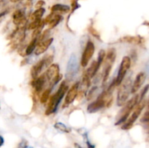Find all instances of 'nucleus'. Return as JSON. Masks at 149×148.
<instances>
[{
    "label": "nucleus",
    "instance_id": "1",
    "mask_svg": "<svg viewBox=\"0 0 149 148\" xmlns=\"http://www.w3.org/2000/svg\"><path fill=\"white\" fill-rule=\"evenodd\" d=\"M68 86L66 84V81H63L59 86L58 91L49 98V102H48L47 107L46 110H45V115H49L55 113L58 109V105L61 103V100H63L64 96L68 92Z\"/></svg>",
    "mask_w": 149,
    "mask_h": 148
},
{
    "label": "nucleus",
    "instance_id": "2",
    "mask_svg": "<svg viewBox=\"0 0 149 148\" xmlns=\"http://www.w3.org/2000/svg\"><path fill=\"white\" fill-rule=\"evenodd\" d=\"M132 86V80L130 76L127 77L126 79H124L118 90L117 98H116V103L118 106L122 107L126 104L130 94H131Z\"/></svg>",
    "mask_w": 149,
    "mask_h": 148
},
{
    "label": "nucleus",
    "instance_id": "3",
    "mask_svg": "<svg viewBox=\"0 0 149 148\" xmlns=\"http://www.w3.org/2000/svg\"><path fill=\"white\" fill-rule=\"evenodd\" d=\"M140 102V94H138L132 97V99L129 100L126 104H125V107L122 109L121 113H119V117L118 118L117 121L116 122L115 125L118 126V125H121L122 123H125L127 121L130 117V115L134 110L135 106Z\"/></svg>",
    "mask_w": 149,
    "mask_h": 148
},
{
    "label": "nucleus",
    "instance_id": "4",
    "mask_svg": "<svg viewBox=\"0 0 149 148\" xmlns=\"http://www.w3.org/2000/svg\"><path fill=\"white\" fill-rule=\"evenodd\" d=\"M146 106V102L144 100H142L141 102H140L134 108V110H132V114L130 116L129 118L127 120V121L124 123L122 126V129L123 130H129L132 127L133 124L135 123V122L136 121L137 119L138 118V117L140 116V115L142 113L143 110L145 107Z\"/></svg>",
    "mask_w": 149,
    "mask_h": 148
},
{
    "label": "nucleus",
    "instance_id": "5",
    "mask_svg": "<svg viewBox=\"0 0 149 148\" xmlns=\"http://www.w3.org/2000/svg\"><path fill=\"white\" fill-rule=\"evenodd\" d=\"M79 71V64L75 54H72L70 56L65 72V80L71 81L74 79Z\"/></svg>",
    "mask_w": 149,
    "mask_h": 148
},
{
    "label": "nucleus",
    "instance_id": "6",
    "mask_svg": "<svg viewBox=\"0 0 149 148\" xmlns=\"http://www.w3.org/2000/svg\"><path fill=\"white\" fill-rule=\"evenodd\" d=\"M131 66V59L130 57L125 56L122 58V60L121 62L120 66H119V71H118L117 76L116 77V86H120L122 81H124L127 72L130 69Z\"/></svg>",
    "mask_w": 149,
    "mask_h": 148
},
{
    "label": "nucleus",
    "instance_id": "7",
    "mask_svg": "<svg viewBox=\"0 0 149 148\" xmlns=\"http://www.w3.org/2000/svg\"><path fill=\"white\" fill-rule=\"evenodd\" d=\"M95 44L92 41L89 40L87 41V44H86L84 50L83 52L82 55H81V65L82 67H86L88 65L89 62L93 57V55L95 53Z\"/></svg>",
    "mask_w": 149,
    "mask_h": 148
},
{
    "label": "nucleus",
    "instance_id": "8",
    "mask_svg": "<svg viewBox=\"0 0 149 148\" xmlns=\"http://www.w3.org/2000/svg\"><path fill=\"white\" fill-rule=\"evenodd\" d=\"M47 81L48 80L47 78L46 75H45V73H43L40 76L37 77L35 79H33L31 82V85L33 88L34 89L35 91L37 94H40L41 92L45 91L44 89H45V87Z\"/></svg>",
    "mask_w": 149,
    "mask_h": 148
},
{
    "label": "nucleus",
    "instance_id": "9",
    "mask_svg": "<svg viewBox=\"0 0 149 148\" xmlns=\"http://www.w3.org/2000/svg\"><path fill=\"white\" fill-rule=\"evenodd\" d=\"M79 86V82H77L68 89V92L65 94V106L71 104L75 100L78 96Z\"/></svg>",
    "mask_w": 149,
    "mask_h": 148
},
{
    "label": "nucleus",
    "instance_id": "10",
    "mask_svg": "<svg viewBox=\"0 0 149 148\" xmlns=\"http://www.w3.org/2000/svg\"><path fill=\"white\" fill-rule=\"evenodd\" d=\"M90 77L89 75H87V74L84 73V75H83L82 80H81V82H79V92H78V96L79 97V98H82L83 97H84L85 95H87V90H88L89 87L90 86V84H91V81H90ZM77 96V97H78Z\"/></svg>",
    "mask_w": 149,
    "mask_h": 148
},
{
    "label": "nucleus",
    "instance_id": "11",
    "mask_svg": "<svg viewBox=\"0 0 149 148\" xmlns=\"http://www.w3.org/2000/svg\"><path fill=\"white\" fill-rule=\"evenodd\" d=\"M46 75L47 78L49 83L52 82L57 76L60 74V68L58 64L53 63L49 65L47 69L46 72L45 73Z\"/></svg>",
    "mask_w": 149,
    "mask_h": 148
},
{
    "label": "nucleus",
    "instance_id": "12",
    "mask_svg": "<svg viewBox=\"0 0 149 148\" xmlns=\"http://www.w3.org/2000/svg\"><path fill=\"white\" fill-rule=\"evenodd\" d=\"M146 78V75L143 72L139 73L136 75V77L135 78V81H134V83L132 84V91H131L132 94H135L141 89V86L145 82Z\"/></svg>",
    "mask_w": 149,
    "mask_h": 148
},
{
    "label": "nucleus",
    "instance_id": "13",
    "mask_svg": "<svg viewBox=\"0 0 149 148\" xmlns=\"http://www.w3.org/2000/svg\"><path fill=\"white\" fill-rule=\"evenodd\" d=\"M52 42H53V38H49L46 40L42 41L38 43L37 46H36V49L34 51L35 55H40L42 54L45 53L47 50L48 48L50 46V45L52 44Z\"/></svg>",
    "mask_w": 149,
    "mask_h": 148
},
{
    "label": "nucleus",
    "instance_id": "14",
    "mask_svg": "<svg viewBox=\"0 0 149 148\" xmlns=\"http://www.w3.org/2000/svg\"><path fill=\"white\" fill-rule=\"evenodd\" d=\"M45 68V61H44L43 59H40L36 64H34L32 66L31 69V77L33 78V79H35L37 77H39V75Z\"/></svg>",
    "mask_w": 149,
    "mask_h": 148
},
{
    "label": "nucleus",
    "instance_id": "15",
    "mask_svg": "<svg viewBox=\"0 0 149 148\" xmlns=\"http://www.w3.org/2000/svg\"><path fill=\"white\" fill-rule=\"evenodd\" d=\"M13 20L14 24L16 26H20L26 22L24 12L22 10H17L13 14Z\"/></svg>",
    "mask_w": 149,
    "mask_h": 148
},
{
    "label": "nucleus",
    "instance_id": "16",
    "mask_svg": "<svg viewBox=\"0 0 149 148\" xmlns=\"http://www.w3.org/2000/svg\"><path fill=\"white\" fill-rule=\"evenodd\" d=\"M116 58V50L114 48H111L109 49L106 54V59L104 60V64L113 65Z\"/></svg>",
    "mask_w": 149,
    "mask_h": 148
},
{
    "label": "nucleus",
    "instance_id": "17",
    "mask_svg": "<svg viewBox=\"0 0 149 148\" xmlns=\"http://www.w3.org/2000/svg\"><path fill=\"white\" fill-rule=\"evenodd\" d=\"M100 66H99L97 61H93V63H92L91 65L90 66V68L87 70L85 73L87 74V75H89V76L90 77V78H93V77H95V75L97 74V71L100 69Z\"/></svg>",
    "mask_w": 149,
    "mask_h": 148
},
{
    "label": "nucleus",
    "instance_id": "18",
    "mask_svg": "<svg viewBox=\"0 0 149 148\" xmlns=\"http://www.w3.org/2000/svg\"><path fill=\"white\" fill-rule=\"evenodd\" d=\"M52 12H61V13H68L70 11V7L65 4H55L51 8Z\"/></svg>",
    "mask_w": 149,
    "mask_h": 148
},
{
    "label": "nucleus",
    "instance_id": "19",
    "mask_svg": "<svg viewBox=\"0 0 149 148\" xmlns=\"http://www.w3.org/2000/svg\"><path fill=\"white\" fill-rule=\"evenodd\" d=\"M120 41L122 42L129 44H141L142 39L140 36H126L121 38Z\"/></svg>",
    "mask_w": 149,
    "mask_h": 148
},
{
    "label": "nucleus",
    "instance_id": "20",
    "mask_svg": "<svg viewBox=\"0 0 149 148\" xmlns=\"http://www.w3.org/2000/svg\"><path fill=\"white\" fill-rule=\"evenodd\" d=\"M38 45V38L36 39H32L30 43L28 44L27 47L26 49V55H30L33 53L36 49V46Z\"/></svg>",
    "mask_w": 149,
    "mask_h": 148
},
{
    "label": "nucleus",
    "instance_id": "21",
    "mask_svg": "<svg viewBox=\"0 0 149 148\" xmlns=\"http://www.w3.org/2000/svg\"><path fill=\"white\" fill-rule=\"evenodd\" d=\"M45 12V10L44 8H39L36 9L31 15L30 19L31 21H34V20H42V16L44 15Z\"/></svg>",
    "mask_w": 149,
    "mask_h": 148
},
{
    "label": "nucleus",
    "instance_id": "22",
    "mask_svg": "<svg viewBox=\"0 0 149 148\" xmlns=\"http://www.w3.org/2000/svg\"><path fill=\"white\" fill-rule=\"evenodd\" d=\"M63 20V17L61 15H56L54 12L53 17H52V20L49 22V23L48 24V27L49 29H52L55 27L56 26H58L60 23H61V20Z\"/></svg>",
    "mask_w": 149,
    "mask_h": 148
},
{
    "label": "nucleus",
    "instance_id": "23",
    "mask_svg": "<svg viewBox=\"0 0 149 148\" xmlns=\"http://www.w3.org/2000/svg\"><path fill=\"white\" fill-rule=\"evenodd\" d=\"M52 89L49 87V88L47 89H45V91L42 92V95H41L40 97V102L42 103V104H46L47 102L49 100V98H50L49 96H50Z\"/></svg>",
    "mask_w": 149,
    "mask_h": 148
},
{
    "label": "nucleus",
    "instance_id": "24",
    "mask_svg": "<svg viewBox=\"0 0 149 148\" xmlns=\"http://www.w3.org/2000/svg\"><path fill=\"white\" fill-rule=\"evenodd\" d=\"M55 128L58 130L64 132V133H70L71 131V129L70 128L67 127L64 123H61V122H58L55 124Z\"/></svg>",
    "mask_w": 149,
    "mask_h": 148
},
{
    "label": "nucleus",
    "instance_id": "25",
    "mask_svg": "<svg viewBox=\"0 0 149 148\" xmlns=\"http://www.w3.org/2000/svg\"><path fill=\"white\" fill-rule=\"evenodd\" d=\"M106 57V51L104 49H100V52L98 53V57H97V64L99 65V66H101L102 63L103 62V61L105 60Z\"/></svg>",
    "mask_w": 149,
    "mask_h": 148
},
{
    "label": "nucleus",
    "instance_id": "26",
    "mask_svg": "<svg viewBox=\"0 0 149 148\" xmlns=\"http://www.w3.org/2000/svg\"><path fill=\"white\" fill-rule=\"evenodd\" d=\"M42 23V20H34V21H31L29 25H28L27 28L29 29V30H34V29H36L37 27H39Z\"/></svg>",
    "mask_w": 149,
    "mask_h": 148
},
{
    "label": "nucleus",
    "instance_id": "27",
    "mask_svg": "<svg viewBox=\"0 0 149 148\" xmlns=\"http://www.w3.org/2000/svg\"><path fill=\"white\" fill-rule=\"evenodd\" d=\"M97 90H98V87H97V86H93V88H92L91 89L88 91V93H87V100H92V99L95 97V94H96V92H97Z\"/></svg>",
    "mask_w": 149,
    "mask_h": 148
},
{
    "label": "nucleus",
    "instance_id": "28",
    "mask_svg": "<svg viewBox=\"0 0 149 148\" xmlns=\"http://www.w3.org/2000/svg\"><path fill=\"white\" fill-rule=\"evenodd\" d=\"M89 32H90V33H91L92 35H93L94 37L97 38V39H99V40H101L100 39V33H98V31H97L96 29H95L93 27H90L89 28Z\"/></svg>",
    "mask_w": 149,
    "mask_h": 148
},
{
    "label": "nucleus",
    "instance_id": "29",
    "mask_svg": "<svg viewBox=\"0 0 149 148\" xmlns=\"http://www.w3.org/2000/svg\"><path fill=\"white\" fill-rule=\"evenodd\" d=\"M148 89H149V84L145 86H144V88L143 89L142 91H141V94H140V102L142 101L143 99V97H145V95L146 94L147 91H148Z\"/></svg>",
    "mask_w": 149,
    "mask_h": 148
},
{
    "label": "nucleus",
    "instance_id": "30",
    "mask_svg": "<svg viewBox=\"0 0 149 148\" xmlns=\"http://www.w3.org/2000/svg\"><path fill=\"white\" fill-rule=\"evenodd\" d=\"M141 121L143 123H149V109H148V110L144 113L143 117L141 118Z\"/></svg>",
    "mask_w": 149,
    "mask_h": 148
},
{
    "label": "nucleus",
    "instance_id": "31",
    "mask_svg": "<svg viewBox=\"0 0 149 148\" xmlns=\"http://www.w3.org/2000/svg\"><path fill=\"white\" fill-rule=\"evenodd\" d=\"M45 2L43 1V0H39V1H38L36 3V4H35V8L36 9H39V8H42V6L45 5Z\"/></svg>",
    "mask_w": 149,
    "mask_h": 148
},
{
    "label": "nucleus",
    "instance_id": "32",
    "mask_svg": "<svg viewBox=\"0 0 149 148\" xmlns=\"http://www.w3.org/2000/svg\"><path fill=\"white\" fill-rule=\"evenodd\" d=\"M87 147L88 148H95L94 145H92L89 141H87Z\"/></svg>",
    "mask_w": 149,
    "mask_h": 148
},
{
    "label": "nucleus",
    "instance_id": "33",
    "mask_svg": "<svg viewBox=\"0 0 149 148\" xmlns=\"http://www.w3.org/2000/svg\"><path fill=\"white\" fill-rule=\"evenodd\" d=\"M4 138H3L1 136H0V147H1L3 145V144H4Z\"/></svg>",
    "mask_w": 149,
    "mask_h": 148
},
{
    "label": "nucleus",
    "instance_id": "34",
    "mask_svg": "<svg viewBox=\"0 0 149 148\" xmlns=\"http://www.w3.org/2000/svg\"><path fill=\"white\" fill-rule=\"evenodd\" d=\"M74 146H75L76 148H81V147H80L79 145L77 143H75V145H74Z\"/></svg>",
    "mask_w": 149,
    "mask_h": 148
},
{
    "label": "nucleus",
    "instance_id": "35",
    "mask_svg": "<svg viewBox=\"0 0 149 148\" xmlns=\"http://www.w3.org/2000/svg\"><path fill=\"white\" fill-rule=\"evenodd\" d=\"M18 1H20V0H10V1H11V2H13V3H15Z\"/></svg>",
    "mask_w": 149,
    "mask_h": 148
},
{
    "label": "nucleus",
    "instance_id": "36",
    "mask_svg": "<svg viewBox=\"0 0 149 148\" xmlns=\"http://www.w3.org/2000/svg\"><path fill=\"white\" fill-rule=\"evenodd\" d=\"M147 104H148V109H149V99L148 100V103H147Z\"/></svg>",
    "mask_w": 149,
    "mask_h": 148
}]
</instances>
